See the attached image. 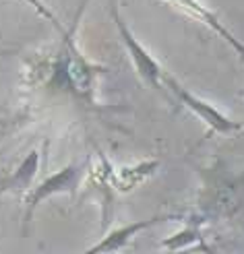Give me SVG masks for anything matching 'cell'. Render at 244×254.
<instances>
[{
	"instance_id": "obj_2",
	"label": "cell",
	"mask_w": 244,
	"mask_h": 254,
	"mask_svg": "<svg viewBox=\"0 0 244 254\" xmlns=\"http://www.w3.org/2000/svg\"><path fill=\"white\" fill-rule=\"evenodd\" d=\"M112 19H114V23H116V29L120 33V40H122V44L128 50V56H131L133 64H135V70H137V74L141 77V81L147 83L151 89H156V91L163 93L165 91V87H163V72L165 70L162 68L160 62L149 54V50L135 37V33L131 31V27H128V25L124 23V19L120 17L116 4H112Z\"/></svg>"
},
{
	"instance_id": "obj_7",
	"label": "cell",
	"mask_w": 244,
	"mask_h": 254,
	"mask_svg": "<svg viewBox=\"0 0 244 254\" xmlns=\"http://www.w3.org/2000/svg\"><path fill=\"white\" fill-rule=\"evenodd\" d=\"M158 168H160L158 159L137 163L135 168H124V170H120L116 176H114V184H116L122 192H126V190H133L137 184H141L145 178H149Z\"/></svg>"
},
{
	"instance_id": "obj_5",
	"label": "cell",
	"mask_w": 244,
	"mask_h": 254,
	"mask_svg": "<svg viewBox=\"0 0 244 254\" xmlns=\"http://www.w3.org/2000/svg\"><path fill=\"white\" fill-rule=\"evenodd\" d=\"M37 172H40V151L31 149L29 153L23 157V161L17 166L15 172L0 178V194L27 192V190L33 186V180H35Z\"/></svg>"
},
{
	"instance_id": "obj_4",
	"label": "cell",
	"mask_w": 244,
	"mask_h": 254,
	"mask_svg": "<svg viewBox=\"0 0 244 254\" xmlns=\"http://www.w3.org/2000/svg\"><path fill=\"white\" fill-rule=\"evenodd\" d=\"M172 219H184L182 215H176V213H170V215H156L151 219H143V221H133V223H126V225H120L116 230H112L106 238H101V242L89 246L87 252H114V250H120L124 248L131 240L143 230H149V227L158 225L162 221H172Z\"/></svg>"
},
{
	"instance_id": "obj_3",
	"label": "cell",
	"mask_w": 244,
	"mask_h": 254,
	"mask_svg": "<svg viewBox=\"0 0 244 254\" xmlns=\"http://www.w3.org/2000/svg\"><path fill=\"white\" fill-rule=\"evenodd\" d=\"M163 87L170 89V91L174 93V97L180 101L186 110H190L192 114H195L201 122L207 124L213 132H217V134H230V132H234V130L240 128L238 122H234V120H230L228 116H224V114L217 110L215 106H211L209 101H203L201 97L192 95L188 89H184L168 72H163Z\"/></svg>"
},
{
	"instance_id": "obj_8",
	"label": "cell",
	"mask_w": 244,
	"mask_h": 254,
	"mask_svg": "<svg viewBox=\"0 0 244 254\" xmlns=\"http://www.w3.org/2000/svg\"><path fill=\"white\" fill-rule=\"evenodd\" d=\"M201 227L197 225H186L180 234L172 236L170 240H163L162 246L163 248H170V250H178V248H188V246H195V242H201Z\"/></svg>"
},
{
	"instance_id": "obj_6",
	"label": "cell",
	"mask_w": 244,
	"mask_h": 254,
	"mask_svg": "<svg viewBox=\"0 0 244 254\" xmlns=\"http://www.w3.org/2000/svg\"><path fill=\"white\" fill-rule=\"evenodd\" d=\"M170 2H172V4H176L180 10H184L186 15L195 17L197 21H201V23L207 25V27H211L217 35H222L224 40L236 50L238 54H242V56H244V44H242V42L238 40V37L228 29V27H224V25L220 23V19L215 17V12H211V10H209L207 6H205V4H201L199 0H170Z\"/></svg>"
},
{
	"instance_id": "obj_1",
	"label": "cell",
	"mask_w": 244,
	"mask_h": 254,
	"mask_svg": "<svg viewBox=\"0 0 244 254\" xmlns=\"http://www.w3.org/2000/svg\"><path fill=\"white\" fill-rule=\"evenodd\" d=\"M85 166H77V163H71V166L62 168L58 172H54L52 176H48L46 180H42L37 186H31L27 192H25L23 205H25V215H23V232H27V225L31 223V217L35 209L42 205V202L50 196L56 194H75L77 188H79L81 176H83Z\"/></svg>"
}]
</instances>
